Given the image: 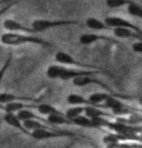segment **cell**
<instances>
[{"mask_svg":"<svg viewBox=\"0 0 142 148\" xmlns=\"http://www.w3.org/2000/svg\"><path fill=\"white\" fill-rule=\"evenodd\" d=\"M102 73L99 70H87V69H74L60 65L53 64L47 68L46 76L50 79H62V80H72L81 76H94V75Z\"/></svg>","mask_w":142,"mask_h":148,"instance_id":"obj_1","label":"cell"},{"mask_svg":"<svg viewBox=\"0 0 142 148\" xmlns=\"http://www.w3.org/2000/svg\"><path fill=\"white\" fill-rule=\"evenodd\" d=\"M0 43L4 46L9 47H18L21 45H38L46 47H54L52 43L44 40L34 34H26V33H15V32H6L0 35Z\"/></svg>","mask_w":142,"mask_h":148,"instance_id":"obj_2","label":"cell"},{"mask_svg":"<svg viewBox=\"0 0 142 148\" xmlns=\"http://www.w3.org/2000/svg\"><path fill=\"white\" fill-rule=\"evenodd\" d=\"M80 22L75 19H46L38 18L34 19L31 23V28L36 33H43L50 29L60 28V27H66L70 25H78Z\"/></svg>","mask_w":142,"mask_h":148,"instance_id":"obj_3","label":"cell"},{"mask_svg":"<svg viewBox=\"0 0 142 148\" xmlns=\"http://www.w3.org/2000/svg\"><path fill=\"white\" fill-rule=\"evenodd\" d=\"M74 134L69 132H62V131H55L53 128L48 129H37L30 132V136L36 140H48L64 136H73Z\"/></svg>","mask_w":142,"mask_h":148,"instance_id":"obj_4","label":"cell"},{"mask_svg":"<svg viewBox=\"0 0 142 148\" xmlns=\"http://www.w3.org/2000/svg\"><path fill=\"white\" fill-rule=\"evenodd\" d=\"M104 22L107 26H109L110 28H115V27H123V28H130L136 32L137 34L142 36V29L139 26L133 24L132 22H130L127 19L121 18V16H106L104 19Z\"/></svg>","mask_w":142,"mask_h":148,"instance_id":"obj_5","label":"cell"},{"mask_svg":"<svg viewBox=\"0 0 142 148\" xmlns=\"http://www.w3.org/2000/svg\"><path fill=\"white\" fill-rule=\"evenodd\" d=\"M55 59L57 62V64L62 66H73V67H79V68H89V69L96 68L94 66L90 65V64H86L81 62V61H78L72 55L64 51L57 52L55 55Z\"/></svg>","mask_w":142,"mask_h":148,"instance_id":"obj_6","label":"cell"},{"mask_svg":"<svg viewBox=\"0 0 142 148\" xmlns=\"http://www.w3.org/2000/svg\"><path fill=\"white\" fill-rule=\"evenodd\" d=\"M2 26L8 32H15V33H26V34H36V32L31 27H27L24 25L23 23L19 22L18 21L12 18H6L2 23Z\"/></svg>","mask_w":142,"mask_h":148,"instance_id":"obj_7","label":"cell"},{"mask_svg":"<svg viewBox=\"0 0 142 148\" xmlns=\"http://www.w3.org/2000/svg\"><path fill=\"white\" fill-rule=\"evenodd\" d=\"M105 108H110L112 110V112L116 115H123V114H130L132 112L130 111L129 108L124 104L123 102H121L118 98L111 96L104 103Z\"/></svg>","mask_w":142,"mask_h":148,"instance_id":"obj_8","label":"cell"},{"mask_svg":"<svg viewBox=\"0 0 142 148\" xmlns=\"http://www.w3.org/2000/svg\"><path fill=\"white\" fill-rule=\"evenodd\" d=\"M99 41H106L110 42V43H114L116 45L121 44L113 38H110L105 35L96 34V33H85V34L80 35L79 38V42L82 45H84V46H90V45H93L94 43H96V42Z\"/></svg>","mask_w":142,"mask_h":148,"instance_id":"obj_9","label":"cell"},{"mask_svg":"<svg viewBox=\"0 0 142 148\" xmlns=\"http://www.w3.org/2000/svg\"><path fill=\"white\" fill-rule=\"evenodd\" d=\"M3 121L6 123L7 125H9L10 127L14 128V129L19 130L21 133L30 136V132H28L24 126V123L21 119L19 118L18 115L16 113H9V112H5L3 116Z\"/></svg>","mask_w":142,"mask_h":148,"instance_id":"obj_10","label":"cell"},{"mask_svg":"<svg viewBox=\"0 0 142 148\" xmlns=\"http://www.w3.org/2000/svg\"><path fill=\"white\" fill-rule=\"evenodd\" d=\"M72 83H73V85L76 86V87H85V86L91 85V84H98L99 86H101V87L109 90V87H108L107 85H105L104 83L100 82L98 79H94L93 76L78 77H76V79H72Z\"/></svg>","mask_w":142,"mask_h":148,"instance_id":"obj_11","label":"cell"},{"mask_svg":"<svg viewBox=\"0 0 142 148\" xmlns=\"http://www.w3.org/2000/svg\"><path fill=\"white\" fill-rule=\"evenodd\" d=\"M113 33L116 37L120 39H135L140 41L142 40V36L137 34L133 30L130 28H123V27H115L113 29Z\"/></svg>","mask_w":142,"mask_h":148,"instance_id":"obj_12","label":"cell"},{"mask_svg":"<svg viewBox=\"0 0 142 148\" xmlns=\"http://www.w3.org/2000/svg\"><path fill=\"white\" fill-rule=\"evenodd\" d=\"M16 101H30V102H36L37 100L33 99V98H28V97H21L15 95L13 93H8V92H2L0 93V103L3 105L9 104V103L16 102Z\"/></svg>","mask_w":142,"mask_h":148,"instance_id":"obj_13","label":"cell"},{"mask_svg":"<svg viewBox=\"0 0 142 148\" xmlns=\"http://www.w3.org/2000/svg\"><path fill=\"white\" fill-rule=\"evenodd\" d=\"M47 121L50 125L53 126H63V125H73V123L70 120H68L65 117L64 112L52 114L50 116H47Z\"/></svg>","mask_w":142,"mask_h":148,"instance_id":"obj_14","label":"cell"},{"mask_svg":"<svg viewBox=\"0 0 142 148\" xmlns=\"http://www.w3.org/2000/svg\"><path fill=\"white\" fill-rule=\"evenodd\" d=\"M35 107L36 106L26 105L21 101H16V102H12V103H9V104L4 105L3 111L9 112V113H17V112H19V110H24V108H33Z\"/></svg>","mask_w":142,"mask_h":148,"instance_id":"obj_15","label":"cell"},{"mask_svg":"<svg viewBox=\"0 0 142 148\" xmlns=\"http://www.w3.org/2000/svg\"><path fill=\"white\" fill-rule=\"evenodd\" d=\"M72 123L75 126L81 127V128H89V129H97L96 123L93 119L89 118L88 116H86L85 114L76 117L72 120Z\"/></svg>","mask_w":142,"mask_h":148,"instance_id":"obj_16","label":"cell"},{"mask_svg":"<svg viewBox=\"0 0 142 148\" xmlns=\"http://www.w3.org/2000/svg\"><path fill=\"white\" fill-rule=\"evenodd\" d=\"M84 114L86 116H88L91 119H96L99 118V117H105V116H110V114L105 112L102 110L97 107V106H86Z\"/></svg>","mask_w":142,"mask_h":148,"instance_id":"obj_17","label":"cell"},{"mask_svg":"<svg viewBox=\"0 0 142 148\" xmlns=\"http://www.w3.org/2000/svg\"><path fill=\"white\" fill-rule=\"evenodd\" d=\"M86 25L91 30H96V31H102V30H110V27L107 26L105 24V22H103L100 19L94 18V16H90L86 19Z\"/></svg>","mask_w":142,"mask_h":148,"instance_id":"obj_18","label":"cell"},{"mask_svg":"<svg viewBox=\"0 0 142 148\" xmlns=\"http://www.w3.org/2000/svg\"><path fill=\"white\" fill-rule=\"evenodd\" d=\"M17 115L21 121H26V120H39V121H42L44 123H48L47 119H44L43 117L37 115L36 113H34L30 108H24V110H19V112L16 113ZM49 124V123H48Z\"/></svg>","mask_w":142,"mask_h":148,"instance_id":"obj_19","label":"cell"},{"mask_svg":"<svg viewBox=\"0 0 142 148\" xmlns=\"http://www.w3.org/2000/svg\"><path fill=\"white\" fill-rule=\"evenodd\" d=\"M67 104L71 106H91V103L89 102L88 98L83 97L82 95L77 93H71L69 94L66 98Z\"/></svg>","mask_w":142,"mask_h":148,"instance_id":"obj_20","label":"cell"},{"mask_svg":"<svg viewBox=\"0 0 142 148\" xmlns=\"http://www.w3.org/2000/svg\"><path fill=\"white\" fill-rule=\"evenodd\" d=\"M111 96L109 93H105V92H96V93H91L88 97L89 102L93 106H98L102 103H105V101Z\"/></svg>","mask_w":142,"mask_h":148,"instance_id":"obj_21","label":"cell"},{"mask_svg":"<svg viewBox=\"0 0 142 148\" xmlns=\"http://www.w3.org/2000/svg\"><path fill=\"white\" fill-rule=\"evenodd\" d=\"M35 108L41 115L44 116H50L52 114H57V113H62L60 110H58L57 108H55L54 106L50 104H39L36 106Z\"/></svg>","mask_w":142,"mask_h":148,"instance_id":"obj_22","label":"cell"},{"mask_svg":"<svg viewBox=\"0 0 142 148\" xmlns=\"http://www.w3.org/2000/svg\"><path fill=\"white\" fill-rule=\"evenodd\" d=\"M23 123L24 128L28 132H32V131L37 129H48V128H51L48 125H46L44 122L39 121V120H26V121H24Z\"/></svg>","mask_w":142,"mask_h":148,"instance_id":"obj_23","label":"cell"},{"mask_svg":"<svg viewBox=\"0 0 142 148\" xmlns=\"http://www.w3.org/2000/svg\"><path fill=\"white\" fill-rule=\"evenodd\" d=\"M84 111H85V107H83V106H72L71 108H69L65 111L64 114L66 118L72 121L74 118L84 114Z\"/></svg>","mask_w":142,"mask_h":148,"instance_id":"obj_24","label":"cell"},{"mask_svg":"<svg viewBox=\"0 0 142 148\" xmlns=\"http://www.w3.org/2000/svg\"><path fill=\"white\" fill-rule=\"evenodd\" d=\"M12 62H13V52L11 51L8 53L3 65H2V67L0 68V85H1L2 80H3L5 75H6V72L8 71V69H9V67L11 66Z\"/></svg>","mask_w":142,"mask_h":148,"instance_id":"obj_25","label":"cell"},{"mask_svg":"<svg viewBox=\"0 0 142 148\" xmlns=\"http://www.w3.org/2000/svg\"><path fill=\"white\" fill-rule=\"evenodd\" d=\"M127 12L130 16H134V18H142V7L140 5L136 4L135 2L127 5Z\"/></svg>","mask_w":142,"mask_h":148,"instance_id":"obj_26","label":"cell"},{"mask_svg":"<svg viewBox=\"0 0 142 148\" xmlns=\"http://www.w3.org/2000/svg\"><path fill=\"white\" fill-rule=\"evenodd\" d=\"M133 1H130V0H106V5L108 8H111V9H118V8H121L125 6V5H130V3H132Z\"/></svg>","mask_w":142,"mask_h":148,"instance_id":"obj_27","label":"cell"},{"mask_svg":"<svg viewBox=\"0 0 142 148\" xmlns=\"http://www.w3.org/2000/svg\"><path fill=\"white\" fill-rule=\"evenodd\" d=\"M129 121L132 125H136L138 123H142V115L139 113H130V117L127 118Z\"/></svg>","mask_w":142,"mask_h":148,"instance_id":"obj_28","label":"cell"},{"mask_svg":"<svg viewBox=\"0 0 142 148\" xmlns=\"http://www.w3.org/2000/svg\"><path fill=\"white\" fill-rule=\"evenodd\" d=\"M18 1H19V0H12V1H10L9 3H7L5 6L2 7L1 9H0V18H1V16H3L5 13H7L8 11H9L11 8L14 6V5H16Z\"/></svg>","mask_w":142,"mask_h":148,"instance_id":"obj_29","label":"cell"},{"mask_svg":"<svg viewBox=\"0 0 142 148\" xmlns=\"http://www.w3.org/2000/svg\"><path fill=\"white\" fill-rule=\"evenodd\" d=\"M132 49L135 53H142V40L133 43L132 46Z\"/></svg>","mask_w":142,"mask_h":148,"instance_id":"obj_30","label":"cell"},{"mask_svg":"<svg viewBox=\"0 0 142 148\" xmlns=\"http://www.w3.org/2000/svg\"><path fill=\"white\" fill-rule=\"evenodd\" d=\"M12 0H0V4H5V3H9Z\"/></svg>","mask_w":142,"mask_h":148,"instance_id":"obj_31","label":"cell"},{"mask_svg":"<svg viewBox=\"0 0 142 148\" xmlns=\"http://www.w3.org/2000/svg\"><path fill=\"white\" fill-rule=\"evenodd\" d=\"M0 110H4V105H3V104H1V103H0Z\"/></svg>","mask_w":142,"mask_h":148,"instance_id":"obj_32","label":"cell"},{"mask_svg":"<svg viewBox=\"0 0 142 148\" xmlns=\"http://www.w3.org/2000/svg\"><path fill=\"white\" fill-rule=\"evenodd\" d=\"M139 104H140L142 106V97L141 98H139Z\"/></svg>","mask_w":142,"mask_h":148,"instance_id":"obj_33","label":"cell"},{"mask_svg":"<svg viewBox=\"0 0 142 148\" xmlns=\"http://www.w3.org/2000/svg\"><path fill=\"white\" fill-rule=\"evenodd\" d=\"M140 136H141V138H142V131H141V135H140Z\"/></svg>","mask_w":142,"mask_h":148,"instance_id":"obj_34","label":"cell"}]
</instances>
